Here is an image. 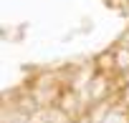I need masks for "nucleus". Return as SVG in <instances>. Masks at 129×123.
Returning a JSON list of instances; mask_svg holds the SVG:
<instances>
[{"instance_id":"2","label":"nucleus","mask_w":129,"mask_h":123,"mask_svg":"<svg viewBox=\"0 0 129 123\" xmlns=\"http://www.w3.org/2000/svg\"><path fill=\"white\" fill-rule=\"evenodd\" d=\"M96 66H99V70H104V73H114V70H116V58H114V50H111V53L99 55Z\"/></svg>"},{"instance_id":"3","label":"nucleus","mask_w":129,"mask_h":123,"mask_svg":"<svg viewBox=\"0 0 129 123\" xmlns=\"http://www.w3.org/2000/svg\"><path fill=\"white\" fill-rule=\"evenodd\" d=\"M114 58H116V70H129V48H114Z\"/></svg>"},{"instance_id":"4","label":"nucleus","mask_w":129,"mask_h":123,"mask_svg":"<svg viewBox=\"0 0 129 123\" xmlns=\"http://www.w3.org/2000/svg\"><path fill=\"white\" fill-rule=\"evenodd\" d=\"M119 45H121V48H129V33L121 35V43H119Z\"/></svg>"},{"instance_id":"1","label":"nucleus","mask_w":129,"mask_h":123,"mask_svg":"<svg viewBox=\"0 0 129 123\" xmlns=\"http://www.w3.org/2000/svg\"><path fill=\"white\" fill-rule=\"evenodd\" d=\"M114 83H109V73H101V76H94V80L89 83V96H91V100H99V98H104L106 93H109V88H111Z\"/></svg>"}]
</instances>
